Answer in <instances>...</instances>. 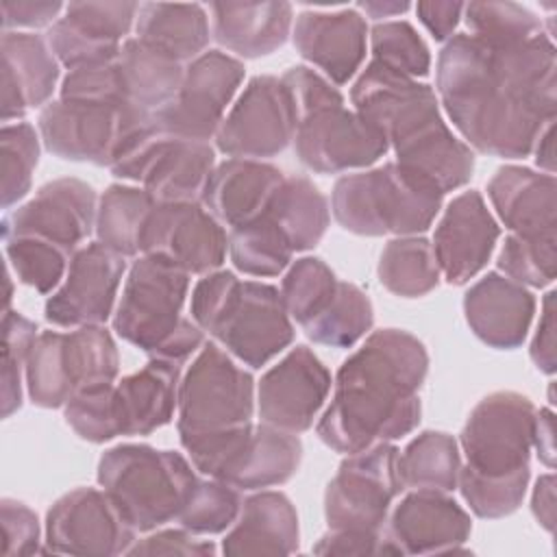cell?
<instances>
[{
	"instance_id": "43",
	"label": "cell",
	"mask_w": 557,
	"mask_h": 557,
	"mask_svg": "<svg viewBox=\"0 0 557 557\" xmlns=\"http://www.w3.org/2000/svg\"><path fill=\"white\" fill-rule=\"evenodd\" d=\"M337 283L335 272L320 257H300L287 265L278 292L289 318L302 326L331 302Z\"/></svg>"
},
{
	"instance_id": "35",
	"label": "cell",
	"mask_w": 557,
	"mask_h": 557,
	"mask_svg": "<svg viewBox=\"0 0 557 557\" xmlns=\"http://www.w3.org/2000/svg\"><path fill=\"white\" fill-rule=\"evenodd\" d=\"M115 67L126 102L148 111L168 104L176 96L185 74L181 61L137 37H128L122 44Z\"/></svg>"
},
{
	"instance_id": "63",
	"label": "cell",
	"mask_w": 557,
	"mask_h": 557,
	"mask_svg": "<svg viewBox=\"0 0 557 557\" xmlns=\"http://www.w3.org/2000/svg\"><path fill=\"white\" fill-rule=\"evenodd\" d=\"M531 152L535 154L533 159H535V165L540 168V172L555 174V122L548 124L540 133V137H537V141H535Z\"/></svg>"
},
{
	"instance_id": "30",
	"label": "cell",
	"mask_w": 557,
	"mask_h": 557,
	"mask_svg": "<svg viewBox=\"0 0 557 557\" xmlns=\"http://www.w3.org/2000/svg\"><path fill=\"white\" fill-rule=\"evenodd\" d=\"M181 366L150 359L113 385V409L120 435H150L172 422L178 407Z\"/></svg>"
},
{
	"instance_id": "56",
	"label": "cell",
	"mask_w": 557,
	"mask_h": 557,
	"mask_svg": "<svg viewBox=\"0 0 557 557\" xmlns=\"http://www.w3.org/2000/svg\"><path fill=\"white\" fill-rule=\"evenodd\" d=\"M218 548L211 540H200L187 529H154L144 540H135L126 555H215Z\"/></svg>"
},
{
	"instance_id": "45",
	"label": "cell",
	"mask_w": 557,
	"mask_h": 557,
	"mask_svg": "<svg viewBox=\"0 0 557 557\" xmlns=\"http://www.w3.org/2000/svg\"><path fill=\"white\" fill-rule=\"evenodd\" d=\"M461 17L468 35L483 44H516L544 33L542 20L518 2H468Z\"/></svg>"
},
{
	"instance_id": "52",
	"label": "cell",
	"mask_w": 557,
	"mask_h": 557,
	"mask_svg": "<svg viewBox=\"0 0 557 557\" xmlns=\"http://www.w3.org/2000/svg\"><path fill=\"white\" fill-rule=\"evenodd\" d=\"M113 385L115 383L83 389L63 405V418L81 440L104 444L120 435L113 409Z\"/></svg>"
},
{
	"instance_id": "6",
	"label": "cell",
	"mask_w": 557,
	"mask_h": 557,
	"mask_svg": "<svg viewBox=\"0 0 557 557\" xmlns=\"http://www.w3.org/2000/svg\"><path fill=\"white\" fill-rule=\"evenodd\" d=\"M98 485L113 498L137 533L178 518L198 474L181 453L148 444H117L98 459Z\"/></svg>"
},
{
	"instance_id": "38",
	"label": "cell",
	"mask_w": 557,
	"mask_h": 557,
	"mask_svg": "<svg viewBox=\"0 0 557 557\" xmlns=\"http://www.w3.org/2000/svg\"><path fill=\"white\" fill-rule=\"evenodd\" d=\"M376 274L379 283L400 298L426 296L442 281L433 246L420 235L389 239L379 255Z\"/></svg>"
},
{
	"instance_id": "57",
	"label": "cell",
	"mask_w": 557,
	"mask_h": 557,
	"mask_svg": "<svg viewBox=\"0 0 557 557\" xmlns=\"http://www.w3.org/2000/svg\"><path fill=\"white\" fill-rule=\"evenodd\" d=\"M315 555H392L381 533L329 529L313 546Z\"/></svg>"
},
{
	"instance_id": "16",
	"label": "cell",
	"mask_w": 557,
	"mask_h": 557,
	"mask_svg": "<svg viewBox=\"0 0 557 557\" xmlns=\"http://www.w3.org/2000/svg\"><path fill=\"white\" fill-rule=\"evenodd\" d=\"M233 359L261 368L294 342V322L278 287L242 281L209 333Z\"/></svg>"
},
{
	"instance_id": "49",
	"label": "cell",
	"mask_w": 557,
	"mask_h": 557,
	"mask_svg": "<svg viewBox=\"0 0 557 557\" xmlns=\"http://www.w3.org/2000/svg\"><path fill=\"white\" fill-rule=\"evenodd\" d=\"M39 133L28 122H9L0 131L2 161V207L11 209L33 185V172L39 163Z\"/></svg>"
},
{
	"instance_id": "50",
	"label": "cell",
	"mask_w": 557,
	"mask_h": 557,
	"mask_svg": "<svg viewBox=\"0 0 557 557\" xmlns=\"http://www.w3.org/2000/svg\"><path fill=\"white\" fill-rule=\"evenodd\" d=\"M557 237H524L509 233L498 250L496 265L511 281L524 287H546L555 281Z\"/></svg>"
},
{
	"instance_id": "48",
	"label": "cell",
	"mask_w": 557,
	"mask_h": 557,
	"mask_svg": "<svg viewBox=\"0 0 557 557\" xmlns=\"http://www.w3.org/2000/svg\"><path fill=\"white\" fill-rule=\"evenodd\" d=\"M37 331V324L26 315L13 309L2 313V418H11L22 407L26 387V361L39 335Z\"/></svg>"
},
{
	"instance_id": "10",
	"label": "cell",
	"mask_w": 557,
	"mask_h": 557,
	"mask_svg": "<svg viewBox=\"0 0 557 557\" xmlns=\"http://www.w3.org/2000/svg\"><path fill=\"white\" fill-rule=\"evenodd\" d=\"M398 457L392 442H376L342 459L324 492L329 529L383 531L394 498L405 490Z\"/></svg>"
},
{
	"instance_id": "24",
	"label": "cell",
	"mask_w": 557,
	"mask_h": 557,
	"mask_svg": "<svg viewBox=\"0 0 557 557\" xmlns=\"http://www.w3.org/2000/svg\"><path fill=\"white\" fill-rule=\"evenodd\" d=\"M122 107L57 98L37 120L41 144L59 159L109 165Z\"/></svg>"
},
{
	"instance_id": "33",
	"label": "cell",
	"mask_w": 557,
	"mask_h": 557,
	"mask_svg": "<svg viewBox=\"0 0 557 557\" xmlns=\"http://www.w3.org/2000/svg\"><path fill=\"white\" fill-rule=\"evenodd\" d=\"M215 165L211 144L170 135L146 172L141 187L157 202H202Z\"/></svg>"
},
{
	"instance_id": "22",
	"label": "cell",
	"mask_w": 557,
	"mask_h": 557,
	"mask_svg": "<svg viewBox=\"0 0 557 557\" xmlns=\"http://www.w3.org/2000/svg\"><path fill=\"white\" fill-rule=\"evenodd\" d=\"M137 2H70L46 33L63 67L113 63L137 22Z\"/></svg>"
},
{
	"instance_id": "31",
	"label": "cell",
	"mask_w": 557,
	"mask_h": 557,
	"mask_svg": "<svg viewBox=\"0 0 557 557\" xmlns=\"http://www.w3.org/2000/svg\"><path fill=\"white\" fill-rule=\"evenodd\" d=\"M300 529L294 503L274 490H261L242 500L233 527L222 540L224 555H292Z\"/></svg>"
},
{
	"instance_id": "60",
	"label": "cell",
	"mask_w": 557,
	"mask_h": 557,
	"mask_svg": "<svg viewBox=\"0 0 557 557\" xmlns=\"http://www.w3.org/2000/svg\"><path fill=\"white\" fill-rule=\"evenodd\" d=\"M418 20L433 35L435 41H448L463 15V2L450 0H426L416 4Z\"/></svg>"
},
{
	"instance_id": "34",
	"label": "cell",
	"mask_w": 557,
	"mask_h": 557,
	"mask_svg": "<svg viewBox=\"0 0 557 557\" xmlns=\"http://www.w3.org/2000/svg\"><path fill=\"white\" fill-rule=\"evenodd\" d=\"M135 33L137 39L170 54L183 65L207 52L211 39L207 9L196 2H144L139 4Z\"/></svg>"
},
{
	"instance_id": "44",
	"label": "cell",
	"mask_w": 557,
	"mask_h": 557,
	"mask_svg": "<svg viewBox=\"0 0 557 557\" xmlns=\"http://www.w3.org/2000/svg\"><path fill=\"white\" fill-rule=\"evenodd\" d=\"M7 265L15 272L17 281L39 294H50L65 278L72 255L63 248L28 235L2 237Z\"/></svg>"
},
{
	"instance_id": "1",
	"label": "cell",
	"mask_w": 557,
	"mask_h": 557,
	"mask_svg": "<svg viewBox=\"0 0 557 557\" xmlns=\"http://www.w3.org/2000/svg\"><path fill=\"white\" fill-rule=\"evenodd\" d=\"M555 74L557 52L548 33L516 44H483L455 33L437 57V100L470 148L524 159L555 122Z\"/></svg>"
},
{
	"instance_id": "18",
	"label": "cell",
	"mask_w": 557,
	"mask_h": 557,
	"mask_svg": "<svg viewBox=\"0 0 557 557\" xmlns=\"http://www.w3.org/2000/svg\"><path fill=\"white\" fill-rule=\"evenodd\" d=\"M124 272V257L100 242L81 246L70 259L65 278L46 300V320L61 329L104 326L115 313Z\"/></svg>"
},
{
	"instance_id": "46",
	"label": "cell",
	"mask_w": 557,
	"mask_h": 557,
	"mask_svg": "<svg viewBox=\"0 0 557 557\" xmlns=\"http://www.w3.org/2000/svg\"><path fill=\"white\" fill-rule=\"evenodd\" d=\"M372 61L405 74L409 78H424L431 70V52L418 30L405 20L376 22L370 33Z\"/></svg>"
},
{
	"instance_id": "13",
	"label": "cell",
	"mask_w": 557,
	"mask_h": 557,
	"mask_svg": "<svg viewBox=\"0 0 557 557\" xmlns=\"http://www.w3.org/2000/svg\"><path fill=\"white\" fill-rule=\"evenodd\" d=\"M244 63L222 50H207L185 65L176 96L154 111L161 128L187 141L215 139L242 81Z\"/></svg>"
},
{
	"instance_id": "23",
	"label": "cell",
	"mask_w": 557,
	"mask_h": 557,
	"mask_svg": "<svg viewBox=\"0 0 557 557\" xmlns=\"http://www.w3.org/2000/svg\"><path fill=\"white\" fill-rule=\"evenodd\" d=\"M498 237L500 226L476 189L455 196L431 242L442 278L450 285H466L487 265Z\"/></svg>"
},
{
	"instance_id": "20",
	"label": "cell",
	"mask_w": 557,
	"mask_h": 557,
	"mask_svg": "<svg viewBox=\"0 0 557 557\" xmlns=\"http://www.w3.org/2000/svg\"><path fill=\"white\" fill-rule=\"evenodd\" d=\"M331 385V372L320 357L309 346H294L257 385L259 420L298 435L313 426Z\"/></svg>"
},
{
	"instance_id": "39",
	"label": "cell",
	"mask_w": 557,
	"mask_h": 557,
	"mask_svg": "<svg viewBox=\"0 0 557 557\" xmlns=\"http://www.w3.org/2000/svg\"><path fill=\"white\" fill-rule=\"evenodd\" d=\"M398 470L405 490L453 492L461 470L459 444L444 431H422L400 453Z\"/></svg>"
},
{
	"instance_id": "61",
	"label": "cell",
	"mask_w": 557,
	"mask_h": 557,
	"mask_svg": "<svg viewBox=\"0 0 557 557\" xmlns=\"http://www.w3.org/2000/svg\"><path fill=\"white\" fill-rule=\"evenodd\" d=\"M531 511L535 520L553 533L555 529V474L546 472L535 481L533 494H531Z\"/></svg>"
},
{
	"instance_id": "17",
	"label": "cell",
	"mask_w": 557,
	"mask_h": 557,
	"mask_svg": "<svg viewBox=\"0 0 557 557\" xmlns=\"http://www.w3.org/2000/svg\"><path fill=\"white\" fill-rule=\"evenodd\" d=\"M226 252L228 233L202 202H154L139 242V255L161 257L187 274L220 270Z\"/></svg>"
},
{
	"instance_id": "5",
	"label": "cell",
	"mask_w": 557,
	"mask_h": 557,
	"mask_svg": "<svg viewBox=\"0 0 557 557\" xmlns=\"http://www.w3.org/2000/svg\"><path fill=\"white\" fill-rule=\"evenodd\" d=\"M444 194L424 176L387 161L379 168L344 174L331 191L337 224L355 235H420L442 211Z\"/></svg>"
},
{
	"instance_id": "55",
	"label": "cell",
	"mask_w": 557,
	"mask_h": 557,
	"mask_svg": "<svg viewBox=\"0 0 557 557\" xmlns=\"http://www.w3.org/2000/svg\"><path fill=\"white\" fill-rule=\"evenodd\" d=\"M0 520H2V555L4 557H20V555H35L44 553L39 546L41 542V527L37 513L15 500L2 498L0 500Z\"/></svg>"
},
{
	"instance_id": "15",
	"label": "cell",
	"mask_w": 557,
	"mask_h": 557,
	"mask_svg": "<svg viewBox=\"0 0 557 557\" xmlns=\"http://www.w3.org/2000/svg\"><path fill=\"white\" fill-rule=\"evenodd\" d=\"M135 540L137 531L102 487H76L46 513L44 553L111 557L126 555Z\"/></svg>"
},
{
	"instance_id": "4",
	"label": "cell",
	"mask_w": 557,
	"mask_h": 557,
	"mask_svg": "<svg viewBox=\"0 0 557 557\" xmlns=\"http://www.w3.org/2000/svg\"><path fill=\"white\" fill-rule=\"evenodd\" d=\"M189 276L161 257L139 255L128 268L115 305L113 331L117 337L137 346L150 359L176 363L202 348L205 331L181 313Z\"/></svg>"
},
{
	"instance_id": "47",
	"label": "cell",
	"mask_w": 557,
	"mask_h": 557,
	"mask_svg": "<svg viewBox=\"0 0 557 557\" xmlns=\"http://www.w3.org/2000/svg\"><path fill=\"white\" fill-rule=\"evenodd\" d=\"M242 494L218 479H198L176 522L196 535H215L233 527L242 509Z\"/></svg>"
},
{
	"instance_id": "54",
	"label": "cell",
	"mask_w": 557,
	"mask_h": 557,
	"mask_svg": "<svg viewBox=\"0 0 557 557\" xmlns=\"http://www.w3.org/2000/svg\"><path fill=\"white\" fill-rule=\"evenodd\" d=\"M239 278L231 270H213L202 274V278L191 289L189 313L191 320L205 331L211 333L218 318L222 315L224 307L233 298L235 289L239 287Z\"/></svg>"
},
{
	"instance_id": "37",
	"label": "cell",
	"mask_w": 557,
	"mask_h": 557,
	"mask_svg": "<svg viewBox=\"0 0 557 557\" xmlns=\"http://www.w3.org/2000/svg\"><path fill=\"white\" fill-rule=\"evenodd\" d=\"M154 202L157 200L144 187L124 183L109 185L98 198L96 242L124 259L137 257L141 233Z\"/></svg>"
},
{
	"instance_id": "11",
	"label": "cell",
	"mask_w": 557,
	"mask_h": 557,
	"mask_svg": "<svg viewBox=\"0 0 557 557\" xmlns=\"http://www.w3.org/2000/svg\"><path fill=\"white\" fill-rule=\"evenodd\" d=\"M535 411L518 392H492L479 400L459 435L466 468L483 476L531 472Z\"/></svg>"
},
{
	"instance_id": "64",
	"label": "cell",
	"mask_w": 557,
	"mask_h": 557,
	"mask_svg": "<svg viewBox=\"0 0 557 557\" xmlns=\"http://www.w3.org/2000/svg\"><path fill=\"white\" fill-rule=\"evenodd\" d=\"M359 13L363 11L372 20H383V17H394L411 9L409 2H389V0H368V2H357L355 7Z\"/></svg>"
},
{
	"instance_id": "19",
	"label": "cell",
	"mask_w": 557,
	"mask_h": 557,
	"mask_svg": "<svg viewBox=\"0 0 557 557\" xmlns=\"http://www.w3.org/2000/svg\"><path fill=\"white\" fill-rule=\"evenodd\" d=\"M98 198L89 183L72 176L41 185L30 200L2 218V237H39L74 255L96 228Z\"/></svg>"
},
{
	"instance_id": "3",
	"label": "cell",
	"mask_w": 557,
	"mask_h": 557,
	"mask_svg": "<svg viewBox=\"0 0 557 557\" xmlns=\"http://www.w3.org/2000/svg\"><path fill=\"white\" fill-rule=\"evenodd\" d=\"M350 102L383 133L396 163L424 176L442 194L472 178L474 152L444 122L431 85L370 61L352 83Z\"/></svg>"
},
{
	"instance_id": "51",
	"label": "cell",
	"mask_w": 557,
	"mask_h": 557,
	"mask_svg": "<svg viewBox=\"0 0 557 557\" xmlns=\"http://www.w3.org/2000/svg\"><path fill=\"white\" fill-rule=\"evenodd\" d=\"M529 479L531 472L511 476H483L461 466L457 487L474 516L496 520L511 516L522 505Z\"/></svg>"
},
{
	"instance_id": "25",
	"label": "cell",
	"mask_w": 557,
	"mask_h": 557,
	"mask_svg": "<svg viewBox=\"0 0 557 557\" xmlns=\"http://www.w3.org/2000/svg\"><path fill=\"white\" fill-rule=\"evenodd\" d=\"M368 33V22L357 9L302 11L292 26V41L322 76L346 85L366 59Z\"/></svg>"
},
{
	"instance_id": "28",
	"label": "cell",
	"mask_w": 557,
	"mask_h": 557,
	"mask_svg": "<svg viewBox=\"0 0 557 557\" xmlns=\"http://www.w3.org/2000/svg\"><path fill=\"white\" fill-rule=\"evenodd\" d=\"M487 198L509 233L555 235L557 183L553 174L524 165H500L487 181Z\"/></svg>"
},
{
	"instance_id": "58",
	"label": "cell",
	"mask_w": 557,
	"mask_h": 557,
	"mask_svg": "<svg viewBox=\"0 0 557 557\" xmlns=\"http://www.w3.org/2000/svg\"><path fill=\"white\" fill-rule=\"evenodd\" d=\"M63 9L65 4L59 0H2V28H50Z\"/></svg>"
},
{
	"instance_id": "62",
	"label": "cell",
	"mask_w": 557,
	"mask_h": 557,
	"mask_svg": "<svg viewBox=\"0 0 557 557\" xmlns=\"http://www.w3.org/2000/svg\"><path fill=\"white\" fill-rule=\"evenodd\" d=\"M555 413L553 409H537L535 411V431H533V450L537 459L553 468L555 461Z\"/></svg>"
},
{
	"instance_id": "12",
	"label": "cell",
	"mask_w": 557,
	"mask_h": 557,
	"mask_svg": "<svg viewBox=\"0 0 557 557\" xmlns=\"http://www.w3.org/2000/svg\"><path fill=\"white\" fill-rule=\"evenodd\" d=\"M294 150L298 161L315 174H339L370 168L389 150L383 133L339 94L296 117Z\"/></svg>"
},
{
	"instance_id": "40",
	"label": "cell",
	"mask_w": 557,
	"mask_h": 557,
	"mask_svg": "<svg viewBox=\"0 0 557 557\" xmlns=\"http://www.w3.org/2000/svg\"><path fill=\"white\" fill-rule=\"evenodd\" d=\"M168 139L170 135L161 128L154 111L124 104L107 168L117 178L141 183Z\"/></svg>"
},
{
	"instance_id": "59",
	"label": "cell",
	"mask_w": 557,
	"mask_h": 557,
	"mask_svg": "<svg viewBox=\"0 0 557 557\" xmlns=\"http://www.w3.org/2000/svg\"><path fill=\"white\" fill-rule=\"evenodd\" d=\"M555 289H550L542 300V313L540 322L535 326L533 339H531V361L535 368L544 374H555L557 359H555Z\"/></svg>"
},
{
	"instance_id": "8",
	"label": "cell",
	"mask_w": 557,
	"mask_h": 557,
	"mask_svg": "<svg viewBox=\"0 0 557 557\" xmlns=\"http://www.w3.org/2000/svg\"><path fill=\"white\" fill-rule=\"evenodd\" d=\"M181 446L198 472L239 492L283 485L298 472L302 461L300 437L263 422L196 437Z\"/></svg>"
},
{
	"instance_id": "32",
	"label": "cell",
	"mask_w": 557,
	"mask_h": 557,
	"mask_svg": "<svg viewBox=\"0 0 557 557\" xmlns=\"http://www.w3.org/2000/svg\"><path fill=\"white\" fill-rule=\"evenodd\" d=\"M213 39L244 59H259L278 50L294 26L289 2H213Z\"/></svg>"
},
{
	"instance_id": "2",
	"label": "cell",
	"mask_w": 557,
	"mask_h": 557,
	"mask_svg": "<svg viewBox=\"0 0 557 557\" xmlns=\"http://www.w3.org/2000/svg\"><path fill=\"white\" fill-rule=\"evenodd\" d=\"M426 374L429 352L416 335L403 329L372 331L339 366L331 405L315 424L318 437L335 453L350 455L409 435L422 418L418 392Z\"/></svg>"
},
{
	"instance_id": "27",
	"label": "cell",
	"mask_w": 557,
	"mask_h": 557,
	"mask_svg": "<svg viewBox=\"0 0 557 557\" xmlns=\"http://www.w3.org/2000/svg\"><path fill=\"white\" fill-rule=\"evenodd\" d=\"M535 296L503 272H487L463 294L470 331L498 350L518 348L533 322Z\"/></svg>"
},
{
	"instance_id": "42",
	"label": "cell",
	"mask_w": 557,
	"mask_h": 557,
	"mask_svg": "<svg viewBox=\"0 0 557 557\" xmlns=\"http://www.w3.org/2000/svg\"><path fill=\"white\" fill-rule=\"evenodd\" d=\"M294 248L265 211L261 218L228 231V257L248 276H278L292 263Z\"/></svg>"
},
{
	"instance_id": "9",
	"label": "cell",
	"mask_w": 557,
	"mask_h": 557,
	"mask_svg": "<svg viewBox=\"0 0 557 557\" xmlns=\"http://www.w3.org/2000/svg\"><path fill=\"white\" fill-rule=\"evenodd\" d=\"M255 379L215 342L202 344L178 385V440L220 435L252 422Z\"/></svg>"
},
{
	"instance_id": "53",
	"label": "cell",
	"mask_w": 557,
	"mask_h": 557,
	"mask_svg": "<svg viewBox=\"0 0 557 557\" xmlns=\"http://www.w3.org/2000/svg\"><path fill=\"white\" fill-rule=\"evenodd\" d=\"M59 98L78 102H102L115 107L131 104L124 98L115 61L70 70L61 81Z\"/></svg>"
},
{
	"instance_id": "29",
	"label": "cell",
	"mask_w": 557,
	"mask_h": 557,
	"mask_svg": "<svg viewBox=\"0 0 557 557\" xmlns=\"http://www.w3.org/2000/svg\"><path fill=\"white\" fill-rule=\"evenodd\" d=\"M283 181L285 174L272 163L228 157L215 165L202 205L231 231L261 218Z\"/></svg>"
},
{
	"instance_id": "14",
	"label": "cell",
	"mask_w": 557,
	"mask_h": 557,
	"mask_svg": "<svg viewBox=\"0 0 557 557\" xmlns=\"http://www.w3.org/2000/svg\"><path fill=\"white\" fill-rule=\"evenodd\" d=\"M296 135V113L285 83L259 74L226 111L215 146L233 159H270L283 152Z\"/></svg>"
},
{
	"instance_id": "7",
	"label": "cell",
	"mask_w": 557,
	"mask_h": 557,
	"mask_svg": "<svg viewBox=\"0 0 557 557\" xmlns=\"http://www.w3.org/2000/svg\"><path fill=\"white\" fill-rule=\"evenodd\" d=\"M117 372L120 352L104 326L41 331L26 361V394L37 407L59 409L83 389L115 383Z\"/></svg>"
},
{
	"instance_id": "26",
	"label": "cell",
	"mask_w": 557,
	"mask_h": 557,
	"mask_svg": "<svg viewBox=\"0 0 557 557\" xmlns=\"http://www.w3.org/2000/svg\"><path fill=\"white\" fill-rule=\"evenodd\" d=\"M0 59L2 122H22L26 111L48 104L61 76V63L54 57L46 37L20 30L2 33Z\"/></svg>"
},
{
	"instance_id": "36",
	"label": "cell",
	"mask_w": 557,
	"mask_h": 557,
	"mask_svg": "<svg viewBox=\"0 0 557 557\" xmlns=\"http://www.w3.org/2000/svg\"><path fill=\"white\" fill-rule=\"evenodd\" d=\"M268 213L278 224L294 252L315 248L331 222L324 194L307 176H285Z\"/></svg>"
},
{
	"instance_id": "21",
	"label": "cell",
	"mask_w": 557,
	"mask_h": 557,
	"mask_svg": "<svg viewBox=\"0 0 557 557\" xmlns=\"http://www.w3.org/2000/svg\"><path fill=\"white\" fill-rule=\"evenodd\" d=\"M470 513L448 492L411 490L387 516L383 537L392 555L466 553Z\"/></svg>"
},
{
	"instance_id": "41",
	"label": "cell",
	"mask_w": 557,
	"mask_h": 557,
	"mask_svg": "<svg viewBox=\"0 0 557 557\" xmlns=\"http://www.w3.org/2000/svg\"><path fill=\"white\" fill-rule=\"evenodd\" d=\"M374 322V309L370 296L355 283L339 281L331 302L300 329L320 346L350 348L355 346Z\"/></svg>"
}]
</instances>
